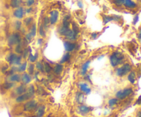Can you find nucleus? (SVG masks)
Returning a JSON list of instances; mask_svg holds the SVG:
<instances>
[{
  "label": "nucleus",
  "mask_w": 141,
  "mask_h": 117,
  "mask_svg": "<svg viewBox=\"0 0 141 117\" xmlns=\"http://www.w3.org/2000/svg\"><path fill=\"white\" fill-rule=\"evenodd\" d=\"M110 64L112 68H116L117 66L123 65L125 61V56L119 51H114L109 57Z\"/></svg>",
  "instance_id": "obj_1"
},
{
  "label": "nucleus",
  "mask_w": 141,
  "mask_h": 117,
  "mask_svg": "<svg viewBox=\"0 0 141 117\" xmlns=\"http://www.w3.org/2000/svg\"><path fill=\"white\" fill-rule=\"evenodd\" d=\"M115 68L116 75L119 77H123L132 71V65L129 63H125Z\"/></svg>",
  "instance_id": "obj_2"
},
{
  "label": "nucleus",
  "mask_w": 141,
  "mask_h": 117,
  "mask_svg": "<svg viewBox=\"0 0 141 117\" xmlns=\"http://www.w3.org/2000/svg\"><path fill=\"white\" fill-rule=\"evenodd\" d=\"M22 41L23 40L21 34L19 33L18 32H15L8 36L7 39V43L10 47H15V45L22 43Z\"/></svg>",
  "instance_id": "obj_3"
},
{
  "label": "nucleus",
  "mask_w": 141,
  "mask_h": 117,
  "mask_svg": "<svg viewBox=\"0 0 141 117\" xmlns=\"http://www.w3.org/2000/svg\"><path fill=\"white\" fill-rule=\"evenodd\" d=\"M133 93V88H126L123 90H118L116 92L115 96L116 98H117L118 100H124L129 96H130Z\"/></svg>",
  "instance_id": "obj_4"
},
{
  "label": "nucleus",
  "mask_w": 141,
  "mask_h": 117,
  "mask_svg": "<svg viewBox=\"0 0 141 117\" xmlns=\"http://www.w3.org/2000/svg\"><path fill=\"white\" fill-rule=\"evenodd\" d=\"M49 19L50 26H54L58 23L59 19V16L60 13L57 10H51L49 13Z\"/></svg>",
  "instance_id": "obj_5"
},
{
  "label": "nucleus",
  "mask_w": 141,
  "mask_h": 117,
  "mask_svg": "<svg viewBox=\"0 0 141 117\" xmlns=\"http://www.w3.org/2000/svg\"><path fill=\"white\" fill-rule=\"evenodd\" d=\"M37 102L35 99H29L24 105V108L25 111L30 112L35 110L37 107Z\"/></svg>",
  "instance_id": "obj_6"
},
{
  "label": "nucleus",
  "mask_w": 141,
  "mask_h": 117,
  "mask_svg": "<svg viewBox=\"0 0 141 117\" xmlns=\"http://www.w3.org/2000/svg\"><path fill=\"white\" fill-rule=\"evenodd\" d=\"M77 43L75 42H72V41H67V40L63 42V47H64L65 51L66 52H73L77 48Z\"/></svg>",
  "instance_id": "obj_7"
},
{
  "label": "nucleus",
  "mask_w": 141,
  "mask_h": 117,
  "mask_svg": "<svg viewBox=\"0 0 141 117\" xmlns=\"http://www.w3.org/2000/svg\"><path fill=\"white\" fill-rule=\"evenodd\" d=\"M13 17L15 19L18 20H22L24 18L25 15V11H24V8L23 6H20L19 8L15 9L13 11Z\"/></svg>",
  "instance_id": "obj_8"
},
{
  "label": "nucleus",
  "mask_w": 141,
  "mask_h": 117,
  "mask_svg": "<svg viewBox=\"0 0 141 117\" xmlns=\"http://www.w3.org/2000/svg\"><path fill=\"white\" fill-rule=\"evenodd\" d=\"M32 77L31 75H30L26 71L22 73L21 75V82H22V84L25 85L30 84L32 82Z\"/></svg>",
  "instance_id": "obj_9"
},
{
  "label": "nucleus",
  "mask_w": 141,
  "mask_h": 117,
  "mask_svg": "<svg viewBox=\"0 0 141 117\" xmlns=\"http://www.w3.org/2000/svg\"><path fill=\"white\" fill-rule=\"evenodd\" d=\"M78 88L80 90V92H82L83 93L85 94V95H89L92 92V89L89 86L88 84L86 82H80L78 84Z\"/></svg>",
  "instance_id": "obj_10"
},
{
  "label": "nucleus",
  "mask_w": 141,
  "mask_h": 117,
  "mask_svg": "<svg viewBox=\"0 0 141 117\" xmlns=\"http://www.w3.org/2000/svg\"><path fill=\"white\" fill-rule=\"evenodd\" d=\"M27 85H25V84H22L19 86H17V87H15V90H14V92L15 94L16 95H21L22 94L25 93L27 92L28 87Z\"/></svg>",
  "instance_id": "obj_11"
},
{
  "label": "nucleus",
  "mask_w": 141,
  "mask_h": 117,
  "mask_svg": "<svg viewBox=\"0 0 141 117\" xmlns=\"http://www.w3.org/2000/svg\"><path fill=\"white\" fill-rule=\"evenodd\" d=\"M30 99H32V97L29 95V94L26 92L22 94L21 95L17 96L15 99V102L18 103V104H21V103H23V102H27L28 100Z\"/></svg>",
  "instance_id": "obj_12"
},
{
  "label": "nucleus",
  "mask_w": 141,
  "mask_h": 117,
  "mask_svg": "<svg viewBox=\"0 0 141 117\" xmlns=\"http://www.w3.org/2000/svg\"><path fill=\"white\" fill-rule=\"evenodd\" d=\"M71 28L70 27H65L61 25L60 26L58 27L57 28V32L59 34V36H61L62 37L65 38L66 37L67 35L68 34L69 32H70Z\"/></svg>",
  "instance_id": "obj_13"
},
{
  "label": "nucleus",
  "mask_w": 141,
  "mask_h": 117,
  "mask_svg": "<svg viewBox=\"0 0 141 117\" xmlns=\"http://www.w3.org/2000/svg\"><path fill=\"white\" fill-rule=\"evenodd\" d=\"M123 6L126 8L133 10L138 7V4L133 0H123Z\"/></svg>",
  "instance_id": "obj_14"
},
{
  "label": "nucleus",
  "mask_w": 141,
  "mask_h": 117,
  "mask_svg": "<svg viewBox=\"0 0 141 117\" xmlns=\"http://www.w3.org/2000/svg\"><path fill=\"white\" fill-rule=\"evenodd\" d=\"M8 82H13V83H19L21 82V75L19 73H15L13 74L8 75V79H7Z\"/></svg>",
  "instance_id": "obj_15"
},
{
  "label": "nucleus",
  "mask_w": 141,
  "mask_h": 117,
  "mask_svg": "<svg viewBox=\"0 0 141 117\" xmlns=\"http://www.w3.org/2000/svg\"><path fill=\"white\" fill-rule=\"evenodd\" d=\"M90 64H91V60H87L86 62H85L82 65L80 71V74L82 76H85V75L87 74L89 68H90Z\"/></svg>",
  "instance_id": "obj_16"
},
{
  "label": "nucleus",
  "mask_w": 141,
  "mask_h": 117,
  "mask_svg": "<svg viewBox=\"0 0 141 117\" xmlns=\"http://www.w3.org/2000/svg\"><path fill=\"white\" fill-rule=\"evenodd\" d=\"M17 55L15 53H8L6 57V62L8 63V65H14V63H15V61L16 58H17Z\"/></svg>",
  "instance_id": "obj_17"
},
{
  "label": "nucleus",
  "mask_w": 141,
  "mask_h": 117,
  "mask_svg": "<svg viewBox=\"0 0 141 117\" xmlns=\"http://www.w3.org/2000/svg\"><path fill=\"white\" fill-rule=\"evenodd\" d=\"M78 111L81 114L85 115V114L90 113V112L92 111V107H89V106L85 105H80L78 107Z\"/></svg>",
  "instance_id": "obj_18"
},
{
  "label": "nucleus",
  "mask_w": 141,
  "mask_h": 117,
  "mask_svg": "<svg viewBox=\"0 0 141 117\" xmlns=\"http://www.w3.org/2000/svg\"><path fill=\"white\" fill-rule=\"evenodd\" d=\"M39 56V53L38 51H36L35 53L34 54L32 53V52H30L29 56L28 57V61L29 63H35L38 60Z\"/></svg>",
  "instance_id": "obj_19"
},
{
  "label": "nucleus",
  "mask_w": 141,
  "mask_h": 117,
  "mask_svg": "<svg viewBox=\"0 0 141 117\" xmlns=\"http://www.w3.org/2000/svg\"><path fill=\"white\" fill-rule=\"evenodd\" d=\"M63 65L62 64H60V63H58V64H56V65L54 66L52 68V71L54 72L55 75H59L62 73L63 71Z\"/></svg>",
  "instance_id": "obj_20"
},
{
  "label": "nucleus",
  "mask_w": 141,
  "mask_h": 117,
  "mask_svg": "<svg viewBox=\"0 0 141 117\" xmlns=\"http://www.w3.org/2000/svg\"><path fill=\"white\" fill-rule=\"evenodd\" d=\"M71 16L70 14H66L64 16V17L62 19L61 26L65 27H70L71 26Z\"/></svg>",
  "instance_id": "obj_21"
},
{
  "label": "nucleus",
  "mask_w": 141,
  "mask_h": 117,
  "mask_svg": "<svg viewBox=\"0 0 141 117\" xmlns=\"http://www.w3.org/2000/svg\"><path fill=\"white\" fill-rule=\"evenodd\" d=\"M28 33H29L34 38L37 36V26L35 23H33L31 26H30Z\"/></svg>",
  "instance_id": "obj_22"
},
{
  "label": "nucleus",
  "mask_w": 141,
  "mask_h": 117,
  "mask_svg": "<svg viewBox=\"0 0 141 117\" xmlns=\"http://www.w3.org/2000/svg\"><path fill=\"white\" fill-rule=\"evenodd\" d=\"M23 24L26 27H29L34 23V18L32 16H28L23 19Z\"/></svg>",
  "instance_id": "obj_23"
},
{
  "label": "nucleus",
  "mask_w": 141,
  "mask_h": 117,
  "mask_svg": "<svg viewBox=\"0 0 141 117\" xmlns=\"http://www.w3.org/2000/svg\"><path fill=\"white\" fill-rule=\"evenodd\" d=\"M71 58H72V55H71L70 53L65 52L64 54L63 55V56L61 57V60L59 61V63H60V64H62V65L65 64V63H67L68 62L70 61Z\"/></svg>",
  "instance_id": "obj_24"
},
{
  "label": "nucleus",
  "mask_w": 141,
  "mask_h": 117,
  "mask_svg": "<svg viewBox=\"0 0 141 117\" xmlns=\"http://www.w3.org/2000/svg\"><path fill=\"white\" fill-rule=\"evenodd\" d=\"M127 80L131 84H134L136 81V74L134 71H131L127 74Z\"/></svg>",
  "instance_id": "obj_25"
},
{
  "label": "nucleus",
  "mask_w": 141,
  "mask_h": 117,
  "mask_svg": "<svg viewBox=\"0 0 141 117\" xmlns=\"http://www.w3.org/2000/svg\"><path fill=\"white\" fill-rule=\"evenodd\" d=\"M28 65V63L27 61H24V63L22 62V63L21 65H19V66H17V73H22L25 72L27 70Z\"/></svg>",
  "instance_id": "obj_26"
},
{
  "label": "nucleus",
  "mask_w": 141,
  "mask_h": 117,
  "mask_svg": "<svg viewBox=\"0 0 141 117\" xmlns=\"http://www.w3.org/2000/svg\"><path fill=\"white\" fill-rule=\"evenodd\" d=\"M35 69L41 73H45V70H44V65H43V62L41 60H37L35 64Z\"/></svg>",
  "instance_id": "obj_27"
},
{
  "label": "nucleus",
  "mask_w": 141,
  "mask_h": 117,
  "mask_svg": "<svg viewBox=\"0 0 141 117\" xmlns=\"http://www.w3.org/2000/svg\"><path fill=\"white\" fill-rule=\"evenodd\" d=\"M42 62H43V65H44V70H45V73H48V74L50 73L52 71V68H53L52 65H50L49 63H48L47 61L42 60Z\"/></svg>",
  "instance_id": "obj_28"
},
{
  "label": "nucleus",
  "mask_w": 141,
  "mask_h": 117,
  "mask_svg": "<svg viewBox=\"0 0 141 117\" xmlns=\"http://www.w3.org/2000/svg\"><path fill=\"white\" fill-rule=\"evenodd\" d=\"M44 113H45V107H44V105H40L38 107H37L36 116L43 117Z\"/></svg>",
  "instance_id": "obj_29"
},
{
  "label": "nucleus",
  "mask_w": 141,
  "mask_h": 117,
  "mask_svg": "<svg viewBox=\"0 0 141 117\" xmlns=\"http://www.w3.org/2000/svg\"><path fill=\"white\" fill-rule=\"evenodd\" d=\"M22 4V0H10V6L13 9L19 8Z\"/></svg>",
  "instance_id": "obj_30"
},
{
  "label": "nucleus",
  "mask_w": 141,
  "mask_h": 117,
  "mask_svg": "<svg viewBox=\"0 0 141 117\" xmlns=\"http://www.w3.org/2000/svg\"><path fill=\"white\" fill-rule=\"evenodd\" d=\"M42 25H43V27L45 30H48V27L50 26V19L48 16H45L43 18V20H42Z\"/></svg>",
  "instance_id": "obj_31"
},
{
  "label": "nucleus",
  "mask_w": 141,
  "mask_h": 117,
  "mask_svg": "<svg viewBox=\"0 0 141 117\" xmlns=\"http://www.w3.org/2000/svg\"><path fill=\"white\" fill-rule=\"evenodd\" d=\"M24 49V48L23 47V43H21L15 46V47H14V51H15V53H17V54L22 55Z\"/></svg>",
  "instance_id": "obj_32"
},
{
  "label": "nucleus",
  "mask_w": 141,
  "mask_h": 117,
  "mask_svg": "<svg viewBox=\"0 0 141 117\" xmlns=\"http://www.w3.org/2000/svg\"><path fill=\"white\" fill-rule=\"evenodd\" d=\"M22 25H23V23H22V21H21V20H16L13 24V27L15 30L16 32L20 31L22 28Z\"/></svg>",
  "instance_id": "obj_33"
},
{
  "label": "nucleus",
  "mask_w": 141,
  "mask_h": 117,
  "mask_svg": "<svg viewBox=\"0 0 141 117\" xmlns=\"http://www.w3.org/2000/svg\"><path fill=\"white\" fill-rule=\"evenodd\" d=\"M84 93H83L82 92H78L76 95V100L78 104H82L84 102Z\"/></svg>",
  "instance_id": "obj_34"
},
{
  "label": "nucleus",
  "mask_w": 141,
  "mask_h": 117,
  "mask_svg": "<svg viewBox=\"0 0 141 117\" xmlns=\"http://www.w3.org/2000/svg\"><path fill=\"white\" fill-rule=\"evenodd\" d=\"M38 32H39V34L40 36V37L43 38H45L46 37V30L44 29V27H43V25L41 24L40 26H39V28H38Z\"/></svg>",
  "instance_id": "obj_35"
},
{
  "label": "nucleus",
  "mask_w": 141,
  "mask_h": 117,
  "mask_svg": "<svg viewBox=\"0 0 141 117\" xmlns=\"http://www.w3.org/2000/svg\"><path fill=\"white\" fill-rule=\"evenodd\" d=\"M16 86L15 83H13V82H7L4 83L3 84V88L5 89V90H9V89H11L12 88H15Z\"/></svg>",
  "instance_id": "obj_36"
},
{
  "label": "nucleus",
  "mask_w": 141,
  "mask_h": 117,
  "mask_svg": "<svg viewBox=\"0 0 141 117\" xmlns=\"http://www.w3.org/2000/svg\"><path fill=\"white\" fill-rule=\"evenodd\" d=\"M27 71L28 73L30 75H33L35 72V64H34V63H29L28 65Z\"/></svg>",
  "instance_id": "obj_37"
},
{
  "label": "nucleus",
  "mask_w": 141,
  "mask_h": 117,
  "mask_svg": "<svg viewBox=\"0 0 141 117\" xmlns=\"http://www.w3.org/2000/svg\"><path fill=\"white\" fill-rule=\"evenodd\" d=\"M27 92L29 94V95L31 97H33L35 94V86H34L33 84H30L29 87H28Z\"/></svg>",
  "instance_id": "obj_38"
},
{
  "label": "nucleus",
  "mask_w": 141,
  "mask_h": 117,
  "mask_svg": "<svg viewBox=\"0 0 141 117\" xmlns=\"http://www.w3.org/2000/svg\"><path fill=\"white\" fill-rule=\"evenodd\" d=\"M71 26H72L71 29L74 32V33L78 36V34L80 32V29H79L78 26H77V24H76V23H75V22H72V23H71Z\"/></svg>",
  "instance_id": "obj_39"
},
{
  "label": "nucleus",
  "mask_w": 141,
  "mask_h": 117,
  "mask_svg": "<svg viewBox=\"0 0 141 117\" xmlns=\"http://www.w3.org/2000/svg\"><path fill=\"white\" fill-rule=\"evenodd\" d=\"M113 21V18H112V16L110 15H106V14H103V24L105 25V24H108L109 22H111Z\"/></svg>",
  "instance_id": "obj_40"
},
{
  "label": "nucleus",
  "mask_w": 141,
  "mask_h": 117,
  "mask_svg": "<svg viewBox=\"0 0 141 117\" xmlns=\"http://www.w3.org/2000/svg\"><path fill=\"white\" fill-rule=\"evenodd\" d=\"M118 101L119 100L117 98H111V99L108 100V105H109L110 107H113V106H114L118 104Z\"/></svg>",
  "instance_id": "obj_41"
},
{
  "label": "nucleus",
  "mask_w": 141,
  "mask_h": 117,
  "mask_svg": "<svg viewBox=\"0 0 141 117\" xmlns=\"http://www.w3.org/2000/svg\"><path fill=\"white\" fill-rule=\"evenodd\" d=\"M30 53V47H26L24 48V50H23V52L22 53V58L24 60H26V59H28V57L29 56Z\"/></svg>",
  "instance_id": "obj_42"
},
{
  "label": "nucleus",
  "mask_w": 141,
  "mask_h": 117,
  "mask_svg": "<svg viewBox=\"0 0 141 117\" xmlns=\"http://www.w3.org/2000/svg\"><path fill=\"white\" fill-rule=\"evenodd\" d=\"M23 58H22V55H17V58H16L15 61V63H14V65L15 66H19V65H21L23 62Z\"/></svg>",
  "instance_id": "obj_43"
},
{
  "label": "nucleus",
  "mask_w": 141,
  "mask_h": 117,
  "mask_svg": "<svg viewBox=\"0 0 141 117\" xmlns=\"http://www.w3.org/2000/svg\"><path fill=\"white\" fill-rule=\"evenodd\" d=\"M112 2H113V4L118 8L123 6V0H112Z\"/></svg>",
  "instance_id": "obj_44"
},
{
  "label": "nucleus",
  "mask_w": 141,
  "mask_h": 117,
  "mask_svg": "<svg viewBox=\"0 0 141 117\" xmlns=\"http://www.w3.org/2000/svg\"><path fill=\"white\" fill-rule=\"evenodd\" d=\"M35 2V0H26V5L27 7H32Z\"/></svg>",
  "instance_id": "obj_45"
},
{
  "label": "nucleus",
  "mask_w": 141,
  "mask_h": 117,
  "mask_svg": "<svg viewBox=\"0 0 141 117\" xmlns=\"http://www.w3.org/2000/svg\"><path fill=\"white\" fill-rule=\"evenodd\" d=\"M43 43H44V38H43L40 37L37 38V45L41 47V46L43 45Z\"/></svg>",
  "instance_id": "obj_46"
},
{
  "label": "nucleus",
  "mask_w": 141,
  "mask_h": 117,
  "mask_svg": "<svg viewBox=\"0 0 141 117\" xmlns=\"http://www.w3.org/2000/svg\"><path fill=\"white\" fill-rule=\"evenodd\" d=\"M25 11V14H30L33 11V8L32 7H28L26 9H24Z\"/></svg>",
  "instance_id": "obj_47"
},
{
  "label": "nucleus",
  "mask_w": 141,
  "mask_h": 117,
  "mask_svg": "<svg viewBox=\"0 0 141 117\" xmlns=\"http://www.w3.org/2000/svg\"><path fill=\"white\" fill-rule=\"evenodd\" d=\"M112 16V18H113V21L116 22H118L121 19V17L119 15H116V14H113Z\"/></svg>",
  "instance_id": "obj_48"
},
{
  "label": "nucleus",
  "mask_w": 141,
  "mask_h": 117,
  "mask_svg": "<svg viewBox=\"0 0 141 117\" xmlns=\"http://www.w3.org/2000/svg\"><path fill=\"white\" fill-rule=\"evenodd\" d=\"M77 4L79 8H80V9L83 8V2L82 0H78L77 2Z\"/></svg>",
  "instance_id": "obj_49"
},
{
  "label": "nucleus",
  "mask_w": 141,
  "mask_h": 117,
  "mask_svg": "<svg viewBox=\"0 0 141 117\" xmlns=\"http://www.w3.org/2000/svg\"><path fill=\"white\" fill-rule=\"evenodd\" d=\"M139 21V16L138 15V14H136V15L134 17V18H133V24H136L138 23V21Z\"/></svg>",
  "instance_id": "obj_50"
},
{
  "label": "nucleus",
  "mask_w": 141,
  "mask_h": 117,
  "mask_svg": "<svg viewBox=\"0 0 141 117\" xmlns=\"http://www.w3.org/2000/svg\"><path fill=\"white\" fill-rule=\"evenodd\" d=\"M98 33H97V32H93V33L91 34V37H92V38L93 39V40H96V38H97V37H98Z\"/></svg>",
  "instance_id": "obj_51"
},
{
  "label": "nucleus",
  "mask_w": 141,
  "mask_h": 117,
  "mask_svg": "<svg viewBox=\"0 0 141 117\" xmlns=\"http://www.w3.org/2000/svg\"><path fill=\"white\" fill-rule=\"evenodd\" d=\"M138 40L141 43V26L140 27L139 31H138Z\"/></svg>",
  "instance_id": "obj_52"
},
{
  "label": "nucleus",
  "mask_w": 141,
  "mask_h": 117,
  "mask_svg": "<svg viewBox=\"0 0 141 117\" xmlns=\"http://www.w3.org/2000/svg\"><path fill=\"white\" fill-rule=\"evenodd\" d=\"M104 57H105V55L104 54L100 55V56H98V58H97V60H101L102 58H103Z\"/></svg>",
  "instance_id": "obj_53"
},
{
  "label": "nucleus",
  "mask_w": 141,
  "mask_h": 117,
  "mask_svg": "<svg viewBox=\"0 0 141 117\" xmlns=\"http://www.w3.org/2000/svg\"><path fill=\"white\" fill-rule=\"evenodd\" d=\"M137 104H138V105H141V96H140L138 99Z\"/></svg>",
  "instance_id": "obj_54"
},
{
  "label": "nucleus",
  "mask_w": 141,
  "mask_h": 117,
  "mask_svg": "<svg viewBox=\"0 0 141 117\" xmlns=\"http://www.w3.org/2000/svg\"><path fill=\"white\" fill-rule=\"evenodd\" d=\"M138 117H141V114H140V115L138 116Z\"/></svg>",
  "instance_id": "obj_55"
},
{
  "label": "nucleus",
  "mask_w": 141,
  "mask_h": 117,
  "mask_svg": "<svg viewBox=\"0 0 141 117\" xmlns=\"http://www.w3.org/2000/svg\"><path fill=\"white\" fill-rule=\"evenodd\" d=\"M139 1H140V2H141V0H139Z\"/></svg>",
  "instance_id": "obj_56"
}]
</instances>
